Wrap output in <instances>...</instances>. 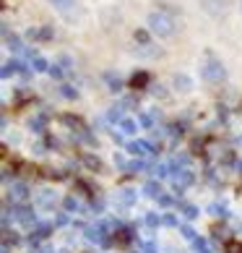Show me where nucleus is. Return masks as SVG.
Wrapping results in <instances>:
<instances>
[{"label":"nucleus","instance_id":"1","mask_svg":"<svg viewBox=\"0 0 242 253\" xmlns=\"http://www.w3.org/2000/svg\"><path fill=\"white\" fill-rule=\"evenodd\" d=\"M148 32L156 34V37H172L174 34V21L167 13L156 11V13L148 16Z\"/></svg>","mask_w":242,"mask_h":253},{"label":"nucleus","instance_id":"2","mask_svg":"<svg viewBox=\"0 0 242 253\" xmlns=\"http://www.w3.org/2000/svg\"><path fill=\"white\" fill-rule=\"evenodd\" d=\"M201 76L206 79L208 84H219V81H224L227 79V68H224V63L221 60H206V65L201 68Z\"/></svg>","mask_w":242,"mask_h":253},{"label":"nucleus","instance_id":"3","mask_svg":"<svg viewBox=\"0 0 242 253\" xmlns=\"http://www.w3.org/2000/svg\"><path fill=\"white\" fill-rule=\"evenodd\" d=\"M13 219L18 224H24V227H32V230L39 224V222H36V217H34V211L29 209V206H24V204H16L13 206Z\"/></svg>","mask_w":242,"mask_h":253},{"label":"nucleus","instance_id":"4","mask_svg":"<svg viewBox=\"0 0 242 253\" xmlns=\"http://www.w3.org/2000/svg\"><path fill=\"white\" fill-rule=\"evenodd\" d=\"M193 180H195V175L190 170H180V172L172 175V185H174V191H177V193H182L188 185H193Z\"/></svg>","mask_w":242,"mask_h":253},{"label":"nucleus","instance_id":"5","mask_svg":"<svg viewBox=\"0 0 242 253\" xmlns=\"http://www.w3.org/2000/svg\"><path fill=\"white\" fill-rule=\"evenodd\" d=\"M151 86V76H148L146 71H136L133 76H130V89L141 91V89H148Z\"/></svg>","mask_w":242,"mask_h":253},{"label":"nucleus","instance_id":"6","mask_svg":"<svg viewBox=\"0 0 242 253\" xmlns=\"http://www.w3.org/2000/svg\"><path fill=\"white\" fill-rule=\"evenodd\" d=\"M128 152L136 154L138 159H143V157H148V154L154 152V146L148 144V141H130V144H128Z\"/></svg>","mask_w":242,"mask_h":253},{"label":"nucleus","instance_id":"7","mask_svg":"<svg viewBox=\"0 0 242 253\" xmlns=\"http://www.w3.org/2000/svg\"><path fill=\"white\" fill-rule=\"evenodd\" d=\"M8 196H11L16 204H18V201H26V199H29V188H26L24 183H13L11 188H8Z\"/></svg>","mask_w":242,"mask_h":253},{"label":"nucleus","instance_id":"8","mask_svg":"<svg viewBox=\"0 0 242 253\" xmlns=\"http://www.w3.org/2000/svg\"><path fill=\"white\" fill-rule=\"evenodd\" d=\"M63 123L65 126H68V128H73V130H76V133L78 136H83V133H86V123H83V120L81 118H76V115H63Z\"/></svg>","mask_w":242,"mask_h":253},{"label":"nucleus","instance_id":"9","mask_svg":"<svg viewBox=\"0 0 242 253\" xmlns=\"http://www.w3.org/2000/svg\"><path fill=\"white\" fill-rule=\"evenodd\" d=\"M52 26H39V29H34V26H32V29L29 32H26V37H29V40H52Z\"/></svg>","mask_w":242,"mask_h":253},{"label":"nucleus","instance_id":"10","mask_svg":"<svg viewBox=\"0 0 242 253\" xmlns=\"http://www.w3.org/2000/svg\"><path fill=\"white\" fill-rule=\"evenodd\" d=\"M115 243L117 246H130L133 243V227H120L115 232Z\"/></svg>","mask_w":242,"mask_h":253},{"label":"nucleus","instance_id":"11","mask_svg":"<svg viewBox=\"0 0 242 253\" xmlns=\"http://www.w3.org/2000/svg\"><path fill=\"white\" fill-rule=\"evenodd\" d=\"M26 68H24V63H18V60H8L5 65H3V71H0V73H3V79H8V76H11V73H24Z\"/></svg>","mask_w":242,"mask_h":253},{"label":"nucleus","instance_id":"12","mask_svg":"<svg viewBox=\"0 0 242 253\" xmlns=\"http://www.w3.org/2000/svg\"><path fill=\"white\" fill-rule=\"evenodd\" d=\"M36 204L44 206V209H52V206H55V193H52V191H39V196H36Z\"/></svg>","mask_w":242,"mask_h":253},{"label":"nucleus","instance_id":"13","mask_svg":"<svg viewBox=\"0 0 242 253\" xmlns=\"http://www.w3.org/2000/svg\"><path fill=\"white\" fill-rule=\"evenodd\" d=\"M117 204H120V206H133V204H136V191H130V188L120 191V193H117Z\"/></svg>","mask_w":242,"mask_h":253},{"label":"nucleus","instance_id":"14","mask_svg":"<svg viewBox=\"0 0 242 253\" xmlns=\"http://www.w3.org/2000/svg\"><path fill=\"white\" fill-rule=\"evenodd\" d=\"M174 86H177L180 91H190L193 89V79L185 76V73H177V76H174Z\"/></svg>","mask_w":242,"mask_h":253},{"label":"nucleus","instance_id":"15","mask_svg":"<svg viewBox=\"0 0 242 253\" xmlns=\"http://www.w3.org/2000/svg\"><path fill=\"white\" fill-rule=\"evenodd\" d=\"M81 159H83V165H86L91 172H99V170H102V159H99V157H94V154H83Z\"/></svg>","mask_w":242,"mask_h":253},{"label":"nucleus","instance_id":"16","mask_svg":"<svg viewBox=\"0 0 242 253\" xmlns=\"http://www.w3.org/2000/svg\"><path fill=\"white\" fill-rule=\"evenodd\" d=\"M177 206H180V211H182V217L185 219H195V217H198V209H195V206L193 204H185V201H177Z\"/></svg>","mask_w":242,"mask_h":253},{"label":"nucleus","instance_id":"17","mask_svg":"<svg viewBox=\"0 0 242 253\" xmlns=\"http://www.w3.org/2000/svg\"><path fill=\"white\" fill-rule=\"evenodd\" d=\"M143 193L148 196V199H159V196H162V188H159V183H156V180H148V183L143 185Z\"/></svg>","mask_w":242,"mask_h":253},{"label":"nucleus","instance_id":"18","mask_svg":"<svg viewBox=\"0 0 242 253\" xmlns=\"http://www.w3.org/2000/svg\"><path fill=\"white\" fill-rule=\"evenodd\" d=\"M3 34H5V44H8L13 52H21V50H24V47H21V40H18L16 34H8V29H3Z\"/></svg>","mask_w":242,"mask_h":253},{"label":"nucleus","instance_id":"19","mask_svg":"<svg viewBox=\"0 0 242 253\" xmlns=\"http://www.w3.org/2000/svg\"><path fill=\"white\" fill-rule=\"evenodd\" d=\"M32 65H34V71H36V73H44V71L50 73V63L44 60V58H39V55H36V58H32Z\"/></svg>","mask_w":242,"mask_h":253},{"label":"nucleus","instance_id":"20","mask_svg":"<svg viewBox=\"0 0 242 253\" xmlns=\"http://www.w3.org/2000/svg\"><path fill=\"white\" fill-rule=\"evenodd\" d=\"M123 110H125L123 105H115L112 110L107 112V120H112V123H115V120H125V112Z\"/></svg>","mask_w":242,"mask_h":253},{"label":"nucleus","instance_id":"21","mask_svg":"<svg viewBox=\"0 0 242 253\" xmlns=\"http://www.w3.org/2000/svg\"><path fill=\"white\" fill-rule=\"evenodd\" d=\"M120 130H123V133H136L138 123H136V120H130V118H125V120H120Z\"/></svg>","mask_w":242,"mask_h":253},{"label":"nucleus","instance_id":"22","mask_svg":"<svg viewBox=\"0 0 242 253\" xmlns=\"http://www.w3.org/2000/svg\"><path fill=\"white\" fill-rule=\"evenodd\" d=\"M180 235H182L185 240H190V243L198 240V235H195V230L190 227V224H180Z\"/></svg>","mask_w":242,"mask_h":253},{"label":"nucleus","instance_id":"23","mask_svg":"<svg viewBox=\"0 0 242 253\" xmlns=\"http://www.w3.org/2000/svg\"><path fill=\"white\" fill-rule=\"evenodd\" d=\"M63 206H65V211H81V204L76 201V196H65Z\"/></svg>","mask_w":242,"mask_h":253},{"label":"nucleus","instance_id":"24","mask_svg":"<svg viewBox=\"0 0 242 253\" xmlns=\"http://www.w3.org/2000/svg\"><path fill=\"white\" fill-rule=\"evenodd\" d=\"M125 170H128L130 175H136V172H141V170H148V165L143 162V159H138V162H128Z\"/></svg>","mask_w":242,"mask_h":253},{"label":"nucleus","instance_id":"25","mask_svg":"<svg viewBox=\"0 0 242 253\" xmlns=\"http://www.w3.org/2000/svg\"><path fill=\"white\" fill-rule=\"evenodd\" d=\"M208 211L213 214V217H227V206L224 204H211Z\"/></svg>","mask_w":242,"mask_h":253},{"label":"nucleus","instance_id":"26","mask_svg":"<svg viewBox=\"0 0 242 253\" xmlns=\"http://www.w3.org/2000/svg\"><path fill=\"white\" fill-rule=\"evenodd\" d=\"M224 253H242V240H227Z\"/></svg>","mask_w":242,"mask_h":253},{"label":"nucleus","instance_id":"27","mask_svg":"<svg viewBox=\"0 0 242 253\" xmlns=\"http://www.w3.org/2000/svg\"><path fill=\"white\" fill-rule=\"evenodd\" d=\"M156 115V112H154ZM154 115H148V112H141V115H138V123H141L143 128H151L154 126Z\"/></svg>","mask_w":242,"mask_h":253},{"label":"nucleus","instance_id":"28","mask_svg":"<svg viewBox=\"0 0 242 253\" xmlns=\"http://www.w3.org/2000/svg\"><path fill=\"white\" fill-rule=\"evenodd\" d=\"M193 248H195V253H211V248H208V243L203 240V238H198L193 243Z\"/></svg>","mask_w":242,"mask_h":253},{"label":"nucleus","instance_id":"29","mask_svg":"<svg viewBox=\"0 0 242 253\" xmlns=\"http://www.w3.org/2000/svg\"><path fill=\"white\" fill-rule=\"evenodd\" d=\"M44 120H47V115H39L36 120H32V123H29V128H32V130H36V133H42V128H44Z\"/></svg>","mask_w":242,"mask_h":253},{"label":"nucleus","instance_id":"30","mask_svg":"<svg viewBox=\"0 0 242 253\" xmlns=\"http://www.w3.org/2000/svg\"><path fill=\"white\" fill-rule=\"evenodd\" d=\"M50 3H52L55 8H60V11H68V8H73V3H76V0H50Z\"/></svg>","mask_w":242,"mask_h":253},{"label":"nucleus","instance_id":"31","mask_svg":"<svg viewBox=\"0 0 242 253\" xmlns=\"http://www.w3.org/2000/svg\"><path fill=\"white\" fill-rule=\"evenodd\" d=\"M159 222H162L159 214H154V211H148V214H146V224H148V227H159Z\"/></svg>","mask_w":242,"mask_h":253},{"label":"nucleus","instance_id":"32","mask_svg":"<svg viewBox=\"0 0 242 253\" xmlns=\"http://www.w3.org/2000/svg\"><path fill=\"white\" fill-rule=\"evenodd\" d=\"M44 175H47L50 180H65V177H68L63 170H44Z\"/></svg>","mask_w":242,"mask_h":253},{"label":"nucleus","instance_id":"33","mask_svg":"<svg viewBox=\"0 0 242 253\" xmlns=\"http://www.w3.org/2000/svg\"><path fill=\"white\" fill-rule=\"evenodd\" d=\"M60 94H63L65 99H76V97H78V91L73 89V86H60Z\"/></svg>","mask_w":242,"mask_h":253},{"label":"nucleus","instance_id":"34","mask_svg":"<svg viewBox=\"0 0 242 253\" xmlns=\"http://www.w3.org/2000/svg\"><path fill=\"white\" fill-rule=\"evenodd\" d=\"M170 170H172L170 165H156V167H154V175H156V177H167V175H170Z\"/></svg>","mask_w":242,"mask_h":253},{"label":"nucleus","instance_id":"35","mask_svg":"<svg viewBox=\"0 0 242 253\" xmlns=\"http://www.w3.org/2000/svg\"><path fill=\"white\" fill-rule=\"evenodd\" d=\"M104 79L109 81V86H112V91H120V89H123V84H120V79H115V73H107Z\"/></svg>","mask_w":242,"mask_h":253},{"label":"nucleus","instance_id":"36","mask_svg":"<svg viewBox=\"0 0 242 253\" xmlns=\"http://www.w3.org/2000/svg\"><path fill=\"white\" fill-rule=\"evenodd\" d=\"M76 188H78V191H83L86 196H94V188H91V185H89L86 180H76Z\"/></svg>","mask_w":242,"mask_h":253},{"label":"nucleus","instance_id":"37","mask_svg":"<svg viewBox=\"0 0 242 253\" xmlns=\"http://www.w3.org/2000/svg\"><path fill=\"white\" fill-rule=\"evenodd\" d=\"M91 209H94L97 214H102V209H104V199H102V196H94V201H91Z\"/></svg>","mask_w":242,"mask_h":253},{"label":"nucleus","instance_id":"38","mask_svg":"<svg viewBox=\"0 0 242 253\" xmlns=\"http://www.w3.org/2000/svg\"><path fill=\"white\" fill-rule=\"evenodd\" d=\"M133 37H136V42H141V44H148V32H143V29H138V32H136Z\"/></svg>","mask_w":242,"mask_h":253},{"label":"nucleus","instance_id":"39","mask_svg":"<svg viewBox=\"0 0 242 253\" xmlns=\"http://www.w3.org/2000/svg\"><path fill=\"white\" fill-rule=\"evenodd\" d=\"M162 224H167V227H177V219H174L172 214H164V217H162Z\"/></svg>","mask_w":242,"mask_h":253},{"label":"nucleus","instance_id":"40","mask_svg":"<svg viewBox=\"0 0 242 253\" xmlns=\"http://www.w3.org/2000/svg\"><path fill=\"white\" fill-rule=\"evenodd\" d=\"M156 201H159V206H172L174 204V199H172V196H167V193H162Z\"/></svg>","mask_w":242,"mask_h":253},{"label":"nucleus","instance_id":"41","mask_svg":"<svg viewBox=\"0 0 242 253\" xmlns=\"http://www.w3.org/2000/svg\"><path fill=\"white\" fill-rule=\"evenodd\" d=\"M50 76L52 79H63V68L60 65H50Z\"/></svg>","mask_w":242,"mask_h":253},{"label":"nucleus","instance_id":"42","mask_svg":"<svg viewBox=\"0 0 242 253\" xmlns=\"http://www.w3.org/2000/svg\"><path fill=\"white\" fill-rule=\"evenodd\" d=\"M55 224H58V227H63V224H68V214H58V217H55Z\"/></svg>","mask_w":242,"mask_h":253},{"label":"nucleus","instance_id":"43","mask_svg":"<svg viewBox=\"0 0 242 253\" xmlns=\"http://www.w3.org/2000/svg\"><path fill=\"white\" fill-rule=\"evenodd\" d=\"M221 162H224V165H232V162H235V154H232V152H227L224 157H221Z\"/></svg>","mask_w":242,"mask_h":253},{"label":"nucleus","instance_id":"44","mask_svg":"<svg viewBox=\"0 0 242 253\" xmlns=\"http://www.w3.org/2000/svg\"><path fill=\"white\" fill-rule=\"evenodd\" d=\"M143 253H156V246H154V243H146V246H143Z\"/></svg>","mask_w":242,"mask_h":253},{"label":"nucleus","instance_id":"45","mask_svg":"<svg viewBox=\"0 0 242 253\" xmlns=\"http://www.w3.org/2000/svg\"><path fill=\"white\" fill-rule=\"evenodd\" d=\"M151 91H154V94H156V97H164V86H154Z\"/></svg>","mask_w":242,"mask_h":253},{"label":"nucleus","instance_id":"46","mask_svg":"<svg viewBox=\"0 0 242 253\" xmlns=\"http://www.w3.org/2000/svg\"><path fill=\"white\" fill-rule=\"evenodd\" d=\"M237 170H240V175H242V162H240V165H237Z\"/></svg>","mask_w":242,"mask_h":253}]
</instances>
